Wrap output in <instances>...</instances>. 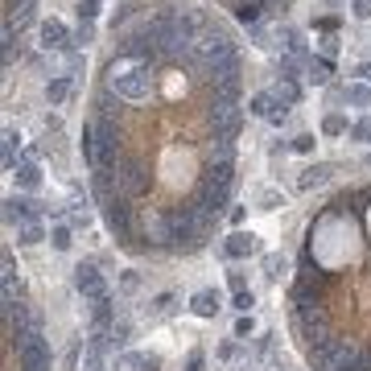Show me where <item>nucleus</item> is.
<instances>
[{
  "instance_id": "obj_30",
  "label": "nucleus",
  "mask_w": 371,
  "mask_h": 371,
  "mask_svg": "<svg viewBox=\"0 0 371 371\" xmlns=\"http://www.w3.org/2000/svg\"><path fill=\"white\" fill-rule=\"evenodd\" d=\"M285 268H289V260H285V256H264V277H268V280H277Z\"/></svg>"
},
{
  "instance_id": "obj_38",
  "label": "nucleus",
  "mask_w": 371,
  "mask_h": 371,
  "mask_svg": "<svg viewBox=\"0 0 371 371\" xmlns=\"http://www.w3.org/2000/svg\"><path fill=\"white\" fill-rule=\"evenodd\" d=\"M351 17L355 21H371V0H351Z\"/></svg>"
},
{
  "instance_id": "obj_6",
  "label": "nucleus",
  "mask_w": 371,
  "mask_h": 371,
  "mask_svg": "<svg viewBox=\"0 0 371 371\" xmlns=\"http://www.w3.org/2000/svg\"><path fill=\"white\" fill-rule=\"evenodd\" d=\"M103 223H107V232L116 235L120 243H128V239H132V211H128V202H124V198L103 202Z\"/></svg>"
},
{
  "instance_id": "obj_22",
  "label": "nucleus",
  "mask_w": 371,
  "mask_h": 371,
  "mask_svg": "<svg viewBox=\"0 0 371 371\" xmlns=\"http://www.w3.org/2000/svg\"><path fill=\"white\" fill-rule=\"evenodd\" d=\"M347 132H351V124H347L342 112H326L322 116V137H347Z\"/></svg>"
},
{
  "instance_id": "obj_15",
  "label": "nucleus",
  "mask_w": 371,
  "mask_h": 371,
  "mask_svg": "<svg viewBox=\"0 0 371 371\" xmlns=\"http://www.w3.org/2000/svg\"><path fill=\"white\" fill-rule=\"evenodd\" d=\"M190 310H194V318H215V314L223 310V297H219L215 289H202V293L190 297Z\"/></svg>"
},
{
  "instance_id": "obj_20",
  "label": "nucleus",
  "mask_w": 371,
  "mask_h": 371,
  "mask_svg": "<svg viewBox=\"0 0 371 371\" xmlns=\"http://www.w3.org/2000/svg\"><path fill=\"white\" fill-rule=\"evenodd\" d=\"M277 107H280V103H277V95H273V91H256L252 99H248V112H252L256 120H268Z\"/></svg>"
},
{
  "instance_id": "obj_24",
  "label": "nucleus",
  "mask_w": 371,
  "mask_h": 371,
  "mask_svg": "<svg viewBox=\"0 0 371 371\" xmlns=\"http://www.w3.org/2000/svg\"><path fill=\"white\" fill-rule=\"evenodd\" d=\"M50 243H54V252H70V243H75V227H70V223L50 227Z\"/></svg>"
},
{
  "instance_id": "obj_11",
  "label": "nucleus",
  "mask_w": 371,
  "mask_h": 371,
  "mask_svg": "<svg viewBox=\"0 0 371 371\" xmlns=\"http://www.w3.org/2000/svg\"><path fill=\"white\" fill-rule=\"evenodd\" d=\"M202 165H235V140L211 137L202 149Z\"/></svg>"
},
{
  "instance_id": "obj_17",
  "label": "nucleus",
  "mask_w": 371,
  "mask_h": 371,
  "mask_svg": "<svg viewBox=\"0 0 371 371\" xmlns=\"http://www.w3.org/2000/svg\"><path fill=\"white\" fill-rule=\"evenodd\" d=\"M268 91L277 95L280 107H297V103H301V83H297V79H277Z\"/></svg>"
},
{
  "instance_id": "obj_33",
  "label": "nucleus",
  "mask_w": 371,
  "mask_h": 371,
  "mask_svg": "<svg viewBox=\"0 0 371 371\" xmlns=\"http://www.w3.org/2000/svg\"><path fill=\"white\" fill-rule=\"evenodd\" d=\"M318 54H322V58H334V54H338V33H322V38H318Z\"/></svg>"
},
{
  "instance_id": "obj_3",
  "label": "nucleus",
  "mask_w": 371,
  "mask_h": 371,
  "mask_svg": "<svg viewBox=\"0 0 371 371\" xmlns=\"http://www.w3.org/2000/svg\"><path fill=\"white\" fill-rule=\"evenodd\" d=\"M107 178H112L116 198L132 202V198H140V194L149 190V165H144L140 157H132V153H124V161H120L116 169H107Z\"/></svg>"
},
{
  "instance_id": "obj_35",
  "label": "nucleus",
  "mask_w": 371,
  "mask_h": 371,
  "mask_svg": "<svg viewBox=\"0 0 371 371\" xmlns=\"http://www.w3.org/2000/svg\"><path fill=\"white\" fill-rule=\"evenodd\" d=\"M338 25H342V17H330V13L314 21V29H318V33H338Z\"/></svg>"
},
{
  "instance_id": "obj_8",
  "label": "nucleus",
  "mask_w": 371,
  "mask_h": 371,
  "mask_svg": "<svg viewBox=\"0 0 371 371\" xmlns=\"http://www.w3.org/2000/svg\"><path fill=\"white\" fill-rule=\"evenodd\" d=\"M4 219L17 223V227H25V223H38L42 219V206L29 194H13V198H4Z\"/></svg>"
},
{
  "instance_id": "obj_45",
  "label": "nucleus",
  "mask_w": 371,
  "mask_h": 371,
  "mask_svg": "<svg viewBox=\"0 0 371 371\" xmlns=\"http://www.w3.org/2000/svg\"><path fill=\"white\" fill-rule=\"evenodd\" d=\"M355 75H359L363 83H371V58H368V62H363V66H359V70H355Z\"/></svg>"
},
{
  "instance_id": "obj_32",
  "label": "nucleus",
  "mask_w": 371,
  "mask_h": 371,
  "mask_svg": "<svg viewBox=\"0 0 371 371\" xmlns=\"http://www.w3.org/2000/svg\"><path fill=\"white\" fill-rule=\"evenodd\" d=\"M351 140H359V144H368V140H371V120H368V116L351 124Z\"/></svg>"
},
{
  "instance_id": "obj_26",
  "label": "nucleus",
  "mask_w": 371,
  "mask_h": 371,
  "mask_svg": "<svg viewBox=\"0 0 371 371\" xmlns=\"http://www.w3.org/2000/svg\"><path fill=\"white\" fill-rule=\"evenodd\" d=\"M277 206H285V194L280 190H256V211H277Z\"/></svg>"
},
{
  "instance_id": "obj_46",
  "label": "nucleus",
  "mask_w": 371,
  "mask_h": 371,
  "mask_svg": "<svg viewBox=\"0 0 371 371\" xmlns=\"http://www.w3.org/2000/svg\"><path fill=\"white\" fill-rule=\"evenodd\" d=\"M137 368H140V371H157V368H161V363H157V359H140Z\"/></svg>"
},
{
  "instance_id": "obj_9",
  "label": "nucleus",
  "mask_w": 371,
  "mask_h": 371,
  "mask_svg": "<svg viewBox=\"0 0 371 371\" xmlns=\"http://www.w3.org/2000/svg\"><path fill=\"white\" fill-rule=\"evenodd\" d=\"M256 252H260V235L256 232L235 227V232L223 239V256H227V260H248V256H256Z\"/></svg>"
},
{
  "instance_id": "obj_44",
  "label": "nucleus",
  "mask_w": 371,
  "mask_h": 371,
  "mask_svg": "<svg viewBox=\"0 0 371 371\" xmlns=\"http://www.w3.org/2000/svg\"><path fill=\"white\" fill-rule=\"evenodd\" d=\"M219 359H235V342H223L219 347Z\"/></svg>"
},
{
  "instance_id": "obj_47",
  "label": "nucleus",
  "mask_w": 371,
  "mask_h": 371,
  "mask_svg": "<svg viewBox=\"0 0 371 371\" xmlns=\"http://www.w3.org/2000/svg\"><path fill=\"white\" fill-rule=\"evenodd\" d=\"M326 4H338V0H326Z\"/></svg>"
},
{
  "instance_id": "obj_27",
  "label": "nucleus",
  "mask_w": 371,
  "mask_h": 371,
  "mask_svg": "<svg viewBox=\"0 0 371 371\" xmlns=\"http://www.w3.org/2000/svg\"><path fill=\"white\" fill-rule=\"evenodd\" d=\"M289 144H293V153H301V157H310V153L318 149V137H314V132H297V137L289 140Z\"/></svg>"
},
{
  "instance_id": "obj_10",
  "label": "nucleus",
  "mask_w": 371,
  "mask_h": 371,
  "mask_svg": "<svg viewBox=\"0 0 371 371\" xmlns=\"http://www.w3.org/2000/svg\"><path fill=\"white\" fill-rule=\"evenodd\" d=\"M277 42L285 54H293V58H301V62H310V46H305V33L297 29V25H280L277 29Z\"/></svg>"
},
{
  "instance_id": "obj_7",
  "label": "nucleus",
  "mask_w": 371,
  "mask_h": 371,
  "mask_svg": "<svg viewBox=\"0 0 371 371\" xmlns=\"http://www.w3.org/2000/svg\"><path fill=\"white\" fill-rule=\"evenodd\" d=\"M75 289L83 293V301H99V297L112 293L107 280H103V273H99L95 264H79V268H75Z\"/></svg>"
},
{
  "instance_id": "obj_34",
  "label": "nucleus",
  "mask_w": 371,
  "mask_h": 371,
  "mask_svg": "<svg viewBox=\"0 0 371 371\" xmlns=\"http://www.w3.org/2000/svg\"><path fill=\"white\" fill-rule=\"evenodd\" d=\"M99 4H103V0H79V8H75L79 21H95V17H99Z\"/></svg>"
},
{
  "instance_id": "obj_42",
  "label": "nucleus",
  "mask_w": 371,
  "mask_h": 371,
  "mask_svg": "<svg viewBox=\"0 0 371 371\" xmlns=\"http://www.w3.org/2000/svg\"><path fill=\"white\" fill-rule=\"evenodd\" d=\"M120 285H124V289H137V285H140V277H137V273H132V268H128V273L120 277Z\"/></svg>"
},
{
  "instance_id": "obj_37",
  "label": "nucleus",
  "mask_w": 371,
  "mask_h": 371,
  "mask_svg": "<svg viewBox=\"0 0 371 371\" xmlns=\"http://www.w3.org/2000/svg\"><path fill=\"white\" fill-rule=\"evenodd\" d=\"M169 305H174V293H157V297L149 301V310H153V314H169Z\"/></svg>"
},
{
  "instance_id": "obj_21",
  "label": "nucleus",
  "mask_w": 371,
  "mask_h": 371,
  "mask_svg": "<svg viewBox=\"0 0 371 371\" xmlns=\"http://www.w3.org/2000/svg\"><path fill=\"white\" fill-rule=\"evenodd\" d=\"M186 87H190V83H186V75L178 70V66H174V62H169V70H165V79H161V95H165V99L174 103V99H178V95H182Z\"/></svg>"
},
{
  "instance_id": "obj_4",
  "label": "nucleus",
  "mask_w": 371,
  "mask_h": 371,
  "mask_svg": "<svg viewBox=\"0 0 371 371\" xmlns=\"http://www.w3.org/2000/svg\"><path fill=\"white\" fill-rule=\"evenodd\" d=\"M206 124H211V137L239 140V132H243V107H239V103H219V99H211V103H206Z\"/></svg>"
},
{
  "instance_id": "obj_19",
  "label": "nucleus",
  "mask_w": 371,
  "mask_h": 371,
  "mask_svg": "<svg viewBox=\"0 0 371 371\" xmlns=\"http://www.w3.org/2000/svg\"><path fill=\"white\" fill-rule=\"evenodd\" d=\"M21 144H25V137H21V128H4V174H13V169L21 165V161H17Z\"/></svg>"
},
{
  "instance_id": "obj_28",
  "label": "nucleus",
  "mask_w": 371,
  "mask_h": 371,
  "mask_svg": "<svg viewBox=\"0 0 371 371\" xmlns=\"http://www.w3.org/2000/svg\"><path fill=\"white\" fill-rule=\"evenodd\" d=\"M91 42H95V21H79V25H75V46L87 50Z\"/></svg>"
},
{
  "instance_id": "obj_16",
  "label": "nucleus",
  "mask_w": 371,
  "mask_h": 371,
  "mask_svg": "<svg viewBox=\"0 0 371 371\" xmlns=\"http://www.w3.org/2000/svg\"><path fill=\"white\" fill-rule=\"evenodd\" d=\"M342 103H347V107H355V112H368V107H371V83L351 79V83L342 87Z\"/></svg>"
},
{
  "instance_id": "obj_23",
  "label": "nucleus",
  "mask_w": 371,
  "mask_h": 371,
  "mask_svg": "<svg viewBox=\"0 0 371 371\" xmlns=\"http://www.w3.org/2000/svg\"><path fill=\"white\" fill-rule=\"evenodd\" d=\"M42 239H50V232L42 227V223H25V227H17V243H21V248H33V243H42Z\"/></svg>"
},
{
  "instance_id": "obj_40",
  "label": "nucleus",
  "mask_w": 371,
  "mask_h": 371,
  "mask_svg": "<svg viewBox=\"0 0 371 371\" xmlns=\"http://www.w3.org/2000/svg\"><path fill=\"white\" fill-rule=\"evenodd\" d=\"M227 285H232V293H243V289H248L243 273H227Z\"/></svg>"
},
{
  "instance_id": "obj_41",
  "label": "nucleus",
  "mask_w": 371,
  "mask_h": 371,
  "mask_svg": "<svg viewBox=\"0 0 371 371\" xmlns=\"http://www.w3.org/2000/svg\"><path fill=\"white\" fill-rule=\"evenodd\" d=\"M202 363H206V355H202V351H194V355L186 359V371H202Z\"/></svg>"
},
{
  "instance_id": "obj_14",
  "label": "nucleus",
  "mask_w": 371,
  "mask_h": 371,
  "mask_svg": "<svg viewBox=\"0 0 371 371\" xmlns=\"http://www.w3.org/2000/svg\"><path fill=\"white\" fill-rule=\"evenodd\" d=\"M330 75H334V58L310 54V62H305V83H310V87H326Z\"/></svg>"
},
{
  "instance_id": "obj_18",
  "label": "nucleus",
  "mask_w": 371,
  "mask_h": 371,
  "mask_svg": "<svg viewBox=\"0 0 371 371\" xmlns=\"http://www.w3.org/2000/svg\"><path fill=\"white\" fill-rule=\"evenodd\" d=\"M232 17L239 21V25H260V17H264V4H256V0H235L232 4Z\"/></svg>"
},
{
  "instance_id": "obj_29",
  "label": "nucleus",
  "mask_w": 371,
  "mask_h": 371,
  "mask_svg": "<svg viewBox=\"0 0 371 371\" xmlns=\"http://www.w3.org/2000/svg\"><path fill=\"white\" fill-rule=\"evenodd\" d=\"M83 371H103V351L87 342V351H83Z\"/></svg>"
},
{
  "instance_id": "obj_25",
  "label": "nucleus",
  "mask_w": 371,
  "mask_h": 371,
  "mask_svg": "<svg viewBox=\"0 0 371 371\" xmlns=\"http://www.w3.org/2000/svg\"><path fill=\"white\" fill-rule=\"evenodd\" d=\"M326 178H330V165H310V169H301L297 186H301V190H314V186H322Z\"/></svg>"
},
{
  "instance_id": "obj_31",
  "label": "nucleus",
  "mask_w": 371,
  "mask_h": 371,
  "mask_svg": "<svg viewBox=\"0 0 371 371\" xmlns=\"http://www.w3.org/2000/svg\"><path fill=\"white\" fill-rule=\"evenodd\" d=\"M252 305H256V293L252 289H243V293L232 297V310H239V314H252Z\"/></svg>"
},
{
  "instance_id": "obj_2",
  "label": "nucleus",
  "mask_w": 371,
  "mask_h": 371,
  "mask_svg": "<svg viewBox=\"0 0 371 371\" xmlns=\"http://www.w3.org/2000/svg\"><path fill=\"white\" fill-rule=\"evenodd\" d=\"M79 149H83V161L91 165V174H99V169L107 174V169H116L124 161V149H120V137H116V120L107 112H95L91 120L83 124Z\"/></svg>"
},
{
  "instance_id": "obj_12",
  "label": "nucleus",
  "mask_w": 371,
  "mask_h": 371,
  "mask_svg": "<svg viewBox=\"0 0 371 371\" xmlns=\"http://www.w3.org/2000/svg\"><path fill=\"white\" fill-rule=\"evenodd\" d=\"M13 182H17L21 194H38V190H42V165H38V161H21V165L13 169Z\"/></svg>"
},
{
  "instance_id": "obj_13",
  "label": "nucleus",
  "mask_w": 371,
  "mask_h": 371,
  "mask_svg": "<svg viewBox=\"0 0 371 371\" xmlns=\"http://www.w3.org/2000/svg\"><path fill=\"white\" fill-rule=\"evenodd\" d=\"M70 95H75V79H70V75H50V83H46V103L50 107H66Z\"/></svg>"
},
{
  "instance_id": "obj_1",
  "label": "nucleus",
  "mask_w": 371,
  "mask_h": 371,
  "mask_svg": "<svg viewBox=\"0 0 371 371\" xmlns=\"http://www.w3.org/2000/svg\"><path fill=\"white\" fill-rule=\"evenodd\" d=\"M103 91L124 99V103H149L157 91V70L153 62H140V58H112L107 70H103Z\"/></svg>"
},
{
  "instance_id": "obj_5",
  "label": "nucleus",
  "mask_w": 371,
  "mask_h": 371,
  "mask_svg": "<svg viewBox=\"0 0 371 371\" xmlns=\"http://www.w3.org/2000/svg\"><path fill=\"white\" fill-rule=\"evenodd\" d=\"M38 50L50 54V58H62V54L79 50V46H75V29H70L66 21H58V17L38 21Z\"/></svg>"
},
{
  "instance_id": "obj_36",
  "label": "nucleus",
  "mask_w": 371,
  "mask_h": 371,
  "mask_svg": "<svg viewBox=\"0 0 371 371\" xmlns=\"http://www.w3.org/2000/svg\"><path fill=\"white\" fill-rule=\"evenodd\" d=\"M252 330H256V318H252V314H239V322H235V338H252Z\"/></svg>"
},
{
  "instance_id": "obj_39",
  "label": "nucleus",
  "mask_w": 371,
  "mask_h": 371,
  "mask_svg": "<svg viewBox=\"0 0 371 371\" xmlns=\"http://www.w3.org/2000/svg\"><path fill=\"white\" fill-rule=\"evenodd\" d=\"M268 124H273V128H285V124H289V107H277V112L268 116Z\"/></svg>"
},
{
  "instance_id": "obj_43",
  "label": "nucleus",
  "mask_w": 371,
  "mask_h": 371,
  "mask_svg": "<svg viewBox=\"0 0 371 371\" xmlns=\"http://www.w3.org/2000/svg\"><path fill=\"white\" fill-rule=\"evenodd\" d=\"M46 132H62V120L58 116H46Z\"/></svg>"
}]
</instances>
